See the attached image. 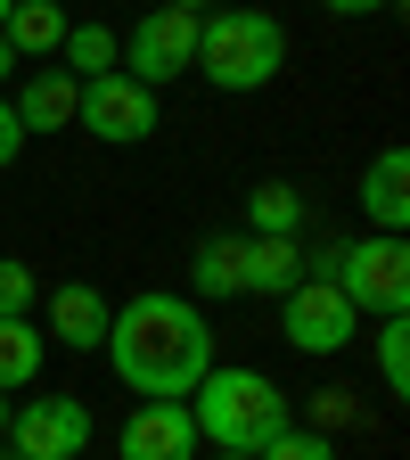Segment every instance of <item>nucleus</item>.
I'll use <instances>...</instances> for the list:
<instances>
[{
    "label": "nucleus",
    "instance_id": "nucleus-18",
    "mask_svg": "<svg viewBox=\"0 0 410 460\" xmlns=\"http://www.w3.org/2000/svg\"><path fill=\"white\" fill-rule=\"evenodd\" d=\"M189 279H197V296H247V288H239V239H205L197 263H189Z\"/></svg>",
    "mask_w": 410,
    "mask_h": 460
},
{
    "label": "nucleus",
    "instance_id": "nucleus-11",
    "mask_svg": "<svg viewBox=\"0 0 410 460\" xmlns=\"http://www.w3.org/2000/svg\"><path fill=\"white\" fill-rule=\"evenodd\" d=\"M362 214L386 230V239H402V222H410V148L402 140H386L370 156V172H362Z\"/></svg>",
    "mask_w": 410,
    "mask_h": 460
},
{
    "label": "nucleus",
    "instance_id": "nucleus-10",
    "mask_svg": "<svg viewBox=\"0 0 410 460\" xmlns=\"http://www.w3.org/2000/svg\"><path fill=\"white\" fill-rule=\"evenodd\" d=\"M107 321H115V305L99 296L91 279L49 288V337L66 345V354H99V345H107Z\"/></svg>",
    "mask_w": 410,
    "mask_h": 460
},
{
    "label": "nucleus",
    "instance_id": "nucleus-8",
    "mask_svg": "<svg viewBox=\"0 0 410 460\" xmlns=\"http://www.w3.org/2000/svg\"><path fill=\"white\" fill-rule=\"evenodd\" d=\"M91 444V411L74 394H33L25 411H9V452L17 460H83Z\"/></svg>",
    "mask_w": 410,
    "mask_h": 460
},
{
    "label": "nucleus",
    "instance_id": "nucleus-22",
    "mask_svg": "<svg viewBox=\"0 0 410 460\" xmlns=\"http://www.w3.org/2000/svg\"><path fill=\"white\" fill-rule=\"evenodd\" d=\"M25 156V132H17V115H9V99H0V172H9Z\"/></svg>",
    "mask_w": 410,
    "mask_h": 460
},
{
    "label": "nucleus",
    "instance_id": "nucleus-26",
    "mask_svg": "<svg viewBox=\"0 0 410 460\" xmlns=\"http://www.w3.org/2000/svg\"><path fill=\"white\" fill-rule=\"evenodd\" d=\"M164 9H189V17H197V0H164Z\"/></svg>",
    "mask_w": 410,
    "mask_h": 460
},
{
    "label": "nucleus",
    "instance_id": "nucleus-7",
    "mask_svg": "<svg viewBox=\"0 0 410 460\" xmlns=\"http://www.w3.org/2000/svg\"><path fill=\"white\" fill-rule=\"evenodd\" d=\"M205 17V9H197ZM197 17L189 9H148L132 33H124V75L132 83H172V75H189L197 66Z\"/></svg>",
    "mask_w": 410,
    "mask_h": 460
},
{
    "label": "nucleus",
    "instance_id": "nucleus-27",
    "mask_svg": "<svg viewBox=\"0 0 410 460\" xmlns=\"http://www.w3.org/2000/svg\"><path fill=\"white\" fill-rule=\"evenodd\" d=\"M9 9H17V0H0V17H9Z\"/></svg>",
    "mask_w": 410,
    "mask_h": 460
},
{
    "label": "nucleus",
    "instance_id": "nucleus-25",
    "mask_svg": "<svg viewBox=\"0 0 410 460\" xmlns=\"http://www.w3.org/2000/svg\"><path fill=\"white\" fill-rule=\"evenodd\" d=\"M0 436H9V394H0Z\"/></svg>",
    "mask_w": 410,
    "mask_h": 460
},
{
    "label": "nucleus",
    "instance_id": "nucleus-3",
    "mask_svg": "<svg viewBox=\"0 0 410 460\" xmlns=\"http://www.w3.org/2000/svg\"><path fill=\"white\" fill-rule=\"evenodd\" d=\"M287 66V33L271 9H214L197 17V75L214 91H263Z\"/></svg>",
    "mask_w": 410,
    "mask_h": 460
},
{
    "label": "nucleus",
    "instance_id": "nucleus-24",
    "mask_svg": "<svg viewBox=\"0 0 410 460\" xmlns=\"http://www.w3.org/2000/svg\"><path fill=\"white\" fill-rule=\"evenodd\" d=\"M9 75H17V49H9V41H0V83H9Z\"/></svg>",
    "mask_w": 410,
    "mask_h": 460
},
{
    "label": "nucleus",
    "instance_id": "nucleus-1",
    "mask_svg": "<svg viewBox=\"0 0 410 460\" xmlns=\"http://www.w3.org/2000/svg\"><path fill=\"white\" fill-rule=\"evenodd\" d=\"M107 362H115V378H124L140 402H181L214 370V329H205V313L189 296L148 288V296L115 305V321H107Z\"/></svg>",
    "mask_w": 410,
    "mask_h": 460
},
{
    "label": "nucleus",
    "instance_id": "nucleus-12",
    "mask_svg": "<svg viewBox=\"0 0 410 460\" xmlns=\"http://www.w3.org/2000/svg\"><path fill=\"white\" fill-rule=\"evenodd\" d=\"M74 91H83V83H74L66 66H33V75H25V91L9 99L17 132H25V140H33V132H66V124H74Z\"/></svg>",
    "mask_w": 410,
    "mask_h": 460
},
{
    "label": "nucleus",
    "instance_id": "nucleus-28",
    "mask_svg": "<svg viewBox=\"0 0 410 460\" xmlns=\"http://www.w3.org/2000/svg\"><path fill=\"white\" fill-rule=\"evenodd\" d=\"M222 460H247V452H222Z\"/></svg>",
    "mask_w": 410,
    "mask_h": 460
},
{
    "label": "nucleus",
    "instance_id": "nucleus-2",
    "mask_svg": "<svg viewBox=\"0 0 410 460\" xmlns=\"http://www.w3.org/2000/svg\"><path fill=\"white\" fill-rule=\"evenodd\" d=\"M189 420H197V444L214 452H263L279 428H296V411H287V394L263 378V370H205L197 378V402H189Z\"/></svg>",
    "mask_w": 410,
    "mask_h": 460
},
{
    "label": "nucleus",
    "instance_id": "nucleus-9",
    "mask_svg": "<svg viewBox=\"0 0 410 460\" xmlns=\"http://www.w3.org/2000/svg\"><path fill=\"white\" fill-rule=\"evenodd\" d=\"M124 460H197V420L189 402H140V411L124 420V444H115Z\"/></svg>",
    "mask_w": 410,
    "mask_h": 460
},
{
    "label": "nucleus",
    "instance_id": "nucleus-14",
    "mask_svg": "<svg viewBox=\"0 0 410 460\" xmlns=\"http://www.w3.org/2000/svg\"><path fill=\"white\" fill-rule=\"evenodd\" d=\"M0 41L17 49V66H41V58L66 41V9H57V0H17V9L0 17Z\"/></svg>",
    "mask_w": 410,
    "mask_h": 460
},
{
    "label": "nucleus",
    "instance_id": "nucleus-17",
    "mask_svg": "<svg viewBox=\"0 0 410 460\" xmlns=\"http://www.w3.org/2000/svg\"><path fill=\"white\" fill-rule=\"evenodd\" d=\"M57 49H66V75H74V83L124 66V41H115L107 25H66V41H57Z\"/></svg>",
    "mask_w": 410,
    "mask_h": 460
},
{
    "label": "nucleus",
    "instance_id": "nucleus-29",
    "mask_svg": "<svg viewBox=\"0 0 410 460\" xmlns=\"http://www.w3.org/2000/svg\"><path fill=\"white\" fill-rule=\"evenodd\" d=\"M0 460H17V452H0Z\"/></svg>",
    "mask_w": 410,
    "mask_h": 460
},
{
    "label": "nucleus",
    "instance_id": "nucleus-16",
    "mask_svg": "<svg viewBox=\"0 0 410 460\" xmlns=\"http://www.w3.org/2000/svg\"><path fill=\"white\" fill-rule=\"evenodd\" d=\"M247 222H255V239H296V230H304L296 181H255L247 190Z\"/></svg>",
    "mask_w": 410,
    "mask_h": 460
},
{
    "label": "nucleus",
    "instance_id": "nucleus-21",
    "mask_svg": "<svg viewBox=\"0 0 410 460\" xmlns=\"http://www.w3.org/2000/svg\"><path fill=\"white\" fill-rule=\"evenodd\" d=\"M9 313H33V263L0 255V321H9Z\"/></svg>",
    "mask_w": 410,
    "mask_h": 460
},
{
    "label": "nucleus",
    "instance_id": "nucleus-19",
    "mask_svg": "<svg viewBox=\"0 0 410 460\" xmlns=\"http://www.w3.org/2000/svg\"><path fill=\"white\" fill-rule=\"evenodd\" d=\"M378 378H386V394H410V321L402 313L378 329Z\"/></svg>",
    "mask_w": 410,
    "mask_h": 460
},
{
    "label": "nucleus",
    "instance_id": "nucleus-4",
    "mask_svg": "<svg viewBox=\"0 0 410 460\" xmlns=\"http://www.w3.org/2000/svg\"><path fill=\"white\" fill-rule=\"evenodd\" d=\"M328 279H336V296L353 305V313H386V321H394V313L410 305V247L386 239V230H378V239H353V247L336 255Z\"/></svg>",
    "mask_w": 410,
    "mask_h": 460
},
{
    "label": "nucleus",
    "instance_id": "nucleus-5",
    "mask_svg": "<svg viewBox=\"0 0 410 460\" xmlns=\"http://www.w3.org/2000/svg\"><path fill=\"white\" fill-rule=\"evenodd\" d=\"M279 337L296 345V354H345V345L362 337V313L336 296V279H312V271H304V279L279 296Z\"/></svg>",
    "mask_w": 410,
    "mask_h": 460
},
{
    "label": "nucleus",
    "instance_id": "nucleus-6",
    "mask_svg": "<svg viewBox=\"0 0 410 460\" xmlns=\"http://www.w3.org/2000/svg\"><path fill=\"white\" fill-rule=\"evenodd\" d=\"M74 124L99 132V140H115V148H132V140L156 132V91L132 83L124 66H115V75H91V83L74 91Z\"/></svg>",
    "mask_w": 410,
    "mask_h": 460
},
{
    "label": "nucleus",
    "instance_id": "nucleus-13",
    "mask_svg": "<svg viewBox=\"0 0 410 460\" xmlns=\"http://www.w3.org/2000/svg\"><path fill=\"white\" fill-rule=\"evenodd\" d=\"M296 279H304L296 239H239V288L247 296H287Z\"/></svg>",
    "mask_w": 410,
    "mask_h": 460
},
{
    "label": "nucleus",
    "instance_id": "nucleus-20",
    "mask_svg": "<svg viewBox=\"0 0 410 460\" xmlns=\"http://www.w3.org/2000/svg\"><path fill=\"white\" fill-rule=\"evenodd\" d=\"M255 460H336V444H328L320 428H279V436H271Z\"/></svg>",
    "mask_w": 410,
    "mask_h": 460
},
{
    "label": "nucleus",
    "instance_id": "nucleus-23",
    "mask_svg": "<svg viewBox=\"0 0 410 460\" xmlns=\"http://www.w3.org/2000/svg\"><path fill=\"white\" fill-rule=\"evenodd\" d=\"M328 17H386V9H402V0H320Z\"/></svg>",
    "mask_w": 410,
    "mask_h": 460
},
{
    "label": "nucleus",
    "instance_id": "nucleus-15",
    "mask_svg": "<svg viewBox=\"0 0 410 460\" xmlns=\"http://www.w3.org/2000/svg\"><path fill=\"white\" fill-rule=\"evenodd\" d=\"M41 362H49V337L33 329V313H9V321H0V394L33 386Z\"/></svg>",
    "mask_w": 410,
    "mask_h": 460
}]
</instances>
